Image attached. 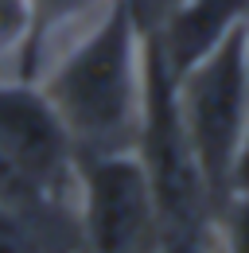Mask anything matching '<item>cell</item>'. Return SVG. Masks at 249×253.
I'll return each mask as SVG.
<instances>
[{
  "label": "cell",
  "mask_w": 249,
  "mask_h": 253,
  "mask_svg": "<svg viewBox=\"0 0 249 253\" xmlns=\"http://www.w3.org/2000/svg\"><path fill=\"white\" fill-rule=\"evenodd\" d=\"M0 253H43L39 226L0 203Z\"/></svg>",
  "instance_id": "30bf717a"
},
{
  "label": "cell",
  "mask_w": 249,
  "mask_h": 253,
  "mask_svg": "<svg viewBox=\"0 0 249 253\" xmlns=\"http://www.w3.org/2000/svg\"><path fill=\"white\" fill-rule=\"evenodd\" d=\"M74 253H156L164 226L148 171L136 152L78 156Z\"/></svg>",
  "instance_id": "5b68a950"
},
{
  "label": "cell",
  "mask_w": 249,
  "mask_h": 253,
  "mask_svg": "<svg viewBox=\"0 0 249 253\" xmlns=\"http://www.w3.org/2000/svg\"><path fill=\"white\" fill-rule=\"evenodd\" d=\"M31 43V0H0V78H20Z\"/></svg>",
  "instance_id": "ba28073f"
},
{
  "label": "cell",
  "mask_w": 249,
  "mask_h": 253,
  "mask_svg": "<svg viewBox=\"0 0 249 253\" xmlns=\"http://www.w3.org/2000/svg\"><path fill=\"white\" fill-rule=\"evenodd\" d=\"M222 253H249V191H230L214 207Z\"/></svg>",
  "instance_id": "9c48e42d"
},
{
  "label": "cell",
  "mask_w": 249,
  "mask_h": 253,
  "mask_svg": "<svg viewBox=\"0 0 249 253\" xmlns=\"http://www.w3.org/2000/svg\"><path fill=\"white\" fill-rule=\"evenodd\" d=\"M230 191H249V121H246V128H242V144H238V156H234ZM230 191H226V195H230Z\"/></svg>",
  "instance_id": "7c38bea8"
},
{
  "label": "cell",
  "mask_w": 249,
  "mask_h": 253,
  "mask_svg": "<svg viewBox=\"0 0 249 253\" xmlns=\"http://www.w3.org/2000/svg\"><path fill=\"white\" fill-rule=\"evenodd\" d=\"M78 187V152L39 86L0 78V203L35 226L70 218Z\"/></svg>",
  "instance_id": "7a4b0ae2"
},
{
  "label": "cell",
  "mask_w": 249,
  "mask_h": 253,
  "mask_svg": "<svg viewBox=\"0 0 249 253\" xmlns=\"http://www.w3.org/2000/svg\"><path fill=\"white\" fill-rule=\"evenodd\" d=\"M55 253H74V246H62V250H55Z\"/></svg>",
  "instance_id": "5bb4252c"
},
{
  "label": "cell",
  "mask_w": 249,
  "mask_h": 253,
  "mask_svg": "<svg viewBox=\"0 0 249 253\" xmlns=\"http://www.w3.org/2000/svg\"><path fill=\"white\" fill-rule=\"evenodd\" d=\"M105 4L109 0H31V43H28V55H24L20 78L35 82V74L82 28H90Z\"/></svg>",
  "instance_id": "52a82bcc"
},
{
  "label": "cell",
  "mask_w": 249,
  "mask_h": 253,
  "mask_svg": "<svg viewBox=\"0 0 249 253\" xmlns=\"http://www.w3.org/2000/svg\"><path fill=\"white\" fill-rule=\"evenodd\" d=\"M246 16L249 0H175L148 28V35L167 70L179 78L207 55H214L238 28H246Z\"/></svg>",
  "instance_id": "8992f818"
},
{
  "label": "cell",
  "mask_w": 249,
  "mask_h": 253,
  "mask_svg": "<svg viewBox=\"0 0 249 253\" xmlns=\"http://www.w3.org/2000/svg\"><path fill=\"white\" fill-rule=\"evenodd\" d=\"M246 28H249V16H246Z\"/></svg>",
  "instance_id": "9a60e30c"
},
{
  "label": "cell",
  "mask_w": 249,
  "mask_h": 253,
  "mask_svg": "<svg viewBox=\"0 0 249 253\" xmlns=\"http://www.w3.org/2000/svg\"><path fill=\"white\" fill-rule=\"evenodd\" d=\"M132 152L148 171L164 238L191 230L214 214V199L199 171L183 113L175 101V74L167 70L152 35H148V55H144V109H140V132H136Z\"/></svg>",
  "instance_id": "3957f363"
},
{
  "label": "cell",
  "mask_w": 249,
  "mask_h": 253,
  "mask_svg": "<svg viewBox=\"0 0 249 253\" xmlns=\"http://www.w3.org/2000/svg\"><path fill=\"white\" fill-rule=\"evenodd\" d=\"M148 28L132 0H109L35 74L39 94L62 121L78 156L132 152L144 109Z\"/></svg>",
  "instance_id": "6da1fadb"
},
{
  "label": "cell",
  "mask_w": 249,
  "mask_h": 253,
  "mask_svg": "<svg viewBox=\"0 0 249 253\" xmlns=\"http://www.w3.org/2000/svg\"><path fill=\"white\" fill-rule=\"evenodd\" d=\"M171 4H175V0H132V8H136V16L144 20V28H152L156 20L171 8Z\"/></svg>",
  "instance_id": "4fadbf2b"
},
{
  "label": "cell",
  "mask_w": 249,
  "mask_h": 253,
  "mask_svg": "<svg viewBox=\"0 0 249 253\" xmlns=\"http://www.w3.org/2000/svg\"><path fill=\"white\" fill-rule=\"evenodd\" d=\"M156 253H222V238H218V226H214V214L191 230H179V234H167L160 242Z\"/></svg>",
  "instance_id": "8fae6325"
},
{
  "label": "cell",
  "mask_w": 249,
  "mask_h": 253,
  "mask_svg": "<svg viewBox=\"0 0 249 253\" xmlns=\"http://www.w3.org/2000/svg\"><path fill=\"white\" fill-rule=\"evenodd\" d=\"M175 101L214 207L230 191V171L249 121V28H238L214 55L175 78Z\"/></svg>",
  "instance_id": "277c9868"
}]
</instances>
